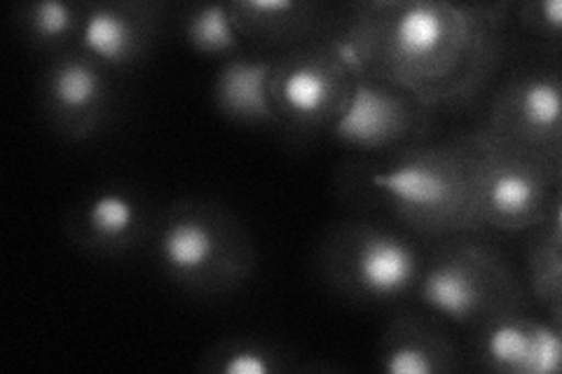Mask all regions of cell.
I'll list each match as a JSON object with an SVG mask.
<instances>
[{"mask_svg": "<svg viewBox=\"0 0 562 374\" xmlns=\"http://www.w3.org/2000/svg\"><path fill=\"white\" fill-rule=\"evenodd\" d=\"M392 16L375 33L359 29L366 66L384 64L392 80L427 94V84L454 76L469 57V43L476 38V20L462 8L446 3L390 5Z\"/></svg>", "mask_w": 562, "mask_h": 374, "instance_id": "obj_1", "label": "cell"}, {"mask_svg": "<svg viewBox=\"0 0 562 374\" xmlns=\"http://www.w3.org/2000/svg\"><path fill=\"white\" fill-rule=\"evenodd\" d=\"M373 188L401 218L425 229H450L479 218L476 162L443 152H417L373 175Z\"/></svg>", "mask_w": 562, "mask_h": 374, "instance_id": "obj_2", "label": "cell"}, {"mask_svg": "<svg viewBox=\"0 0 562 374\" xmlns=\"http://www.w3.org/2000/svg\"><path fill=\"white\" fill-rule=\"evenodd\" d=\"M525 150L506 146L504 155L476 162V200L481 216L499 227H525L547 208V173Z\"/></svg>", "mask_w": 562, "mask_h": 374, "instance_id": "obj_3", "label": "cell"}, {"mask_svg": "<svg viewBox=\"0 0 562 374\" xmlns=\"http://www.w3.org/2000/svg\"><path fill=\"white\" fill-rule=\"evenodd\" d=\"M347 76L333 52L295 55L272 73L274 111L297 124L333 122L349 92Z\"/></svg>", "mask_w": 562, "mask_h": 374, "instance_id": "obj_4", "label": "cell"}, {"mask_svg": "<svg viewBox=\"0 0 562 374\" xmlns=\"http://www.w3.org/2000/svg\"><path fill=\"white\" fill-rule=\"evenodd\" d=\"M495 260L473 251L438 258L419 279V297L425 305L452 324H471L485 316L490 305H497L499 283Z\"/></svg>", "mask_w": 562, "mask_h": 374, "instance_id": "obj_5", "label": "cell"}, {"mask_svg": "<svg viewBox=\"0 0 562 374\" xmlns=\"http://www.w3.org/2000/svg\"><path fill=\"white\" fill-rule=\"evenodd\" d=\"M345 276L359 295L390 302L406 295L419 279V256L408 239L384 227H363L349 241Z\"/></svg>", "mask_w": 562, "mask_h": 374, "instance_id": "obj_6", "label": "cell"}, {"mask_svg": "<svg viewBox=\"0 0 562 374\" xmlns=\"http://www.w3.org/2000/svg\"><path fill=\"white\" fill-rule=\"evenodd\" d=\"M415 113L403 94L359 78L349 87L342 109L333 120V134L359 150H384L413 132Z\"/></svg>", "mask_w": 562, "mask_h": 374, "instance_id": "obj_7", "label": "cell"}, {"mask_svg": "<svg viewBox=\"0 0 562 374\" xmlns=\"http://www.w3.org/2000/svg\"><path fill=\"white\" fill-rule=\"evenodd\" d=\"M223 225L204 211H179L157 237V256L171 279L186 283L216 281L225 267Z\"/></svg>", "mask_w": 562, "mask_h": 374, "instance_id": "obj_8", "label": "cell"}, {"mask_svg": "<svg viewBox=\"0 0 562 374\" xmlns=\"http://www.w3.org/2000/svg\"><path fill=\"white\" fill-rule=\"evenodd\" d=\"M497 111L506 146L518 150H551L558 155L560 136V82L555 76H525L506 89Z\"/></svg>", "mask_w": 562, "mask_h": 374, "instance_id": "obj_9", "label": "cell"}, {"mask_svg": "<svg viewBox=\"0 0 562 374\" xmlns=\"http://www.w3.org/2000/svg\"><path fill=\"white\" fill-rule=\"evenodd\" d=\"M487 367L506 374H555L562 365L560 330L530 318H492L483 335Z\"/></svg>", "mask_w": 562, "mask_h": 374, "instance_id": "obj_10", "label": "cell"}, {"mask_svg": "<svg viewBox=\"0 0 562 374\" xmlns=\"http://www.w3.org/2000/svg\"><path fill=\"white\" fill-rule=\"evenodd\" d=\"M109 97V84L92 57H61L47 73V101L59 120H76V132L90 127Z\"/></svg>", "mask_w": 562, "mask_h": 374, "instance_id": "obj_11", "label": "cell"}, {"mask_svg": "<svg viewBox=\"0 0 562 374\" xmlns=\"http://www.w3.org/2000/svg\"><path fill=\"white\" fill-rule=\"evenodd\" d=\"M272 73L268 61L227 59L218 70L214 99L218 111L237 122H270L277 117L272 103Z\"/></svg>", "mask_w": 562, "mask_h": 374, "instance_id": "obj_12", "label": "cell"}, {"mask_svg": "<svg viewBox=\"0 0 562 374\" xmlns=\"http://www.w3.org/2000/svg\"><path fill=\"white\" fill-rule=\"evenodd\" d=\"M80 41L87 55L99 64L125 66L138 57L144 33L125 8L97 5L82 16Z\"/></svg>", "mask_w": 562, "mask_h": 374, "instance_id": "obj_13", "label": "cell"}, {"mask_svg": "<svg viewBox=\"0 0 562 374\" xmlns=\"http://www.w3.org/2000/svg\"><path fill=\"white\" fill-rule=\"evenodd\" d=\"M80 225L87 243L97 248L125 246L140 229V206L125 190H103L82 208Z\"/></svg>", "mask_w": 562, "mask_h": 374, "instance_id": "obj_14", "label": "cell"}, {"mask_svg": "<svg viewBox=\"0 0 562 374\" xmlns=\"http://www.w3.org/2000/svg\"><path fill=\"white\" fill-rule=\"evenodd\" d=\"M448 349L431 332L408 330L394 335L382 351V370L390 374H431L446 370Z\"/></svg>", "mask_w": 562, "mask_h": 374, "instance_id": "obj_15", "label": "cell"}, {"mask_svg": "<svg viewBox=\"0 0 562 374\" xmlns=\"http://www.w3.org/2000/svg\"><path fill=\"white\" fill-rule=\"evenodd\" d=\"M237 35L231 5H200L186 16V38L200 55L227 57L237 47Z\"/></svg>", "mask_w": 562, "mask_h": 374, "instance_id": "obj_16", "label": "cell"}, {"mask_svg": "<svg viewBox=\"0 0 562 374\" xmlns=\"http://www.w3.org/2000/svg\"><path fill=\"white\" fill-rule=\"evenodd\" d=\"M237 31H249L256 35H286L295 24L305 22V5L293 0H254V3L231 5Z\"/></svg>", "mask_w": 562, "mask_h": 374, "instance_id": "obj_17", "label": "cell"}, {"mask_svg": "<svg viewBox=\"0 0 562 374\" xmlns=\"http://www.w3.org/2000/svg\"><path fill=\"white\" fill-rule=\"evenodd\" d=\"M26 26L38 43L55 45L70 38L82 24L74 5L64 3V0H43V3L29 8Z\"/></svg>", "mask_w": 562, "mask_h": 374, "instance_id": "obj_18", "label": "cell"}, {"mask_svg": "<svg viewBox=\"0 0 562 374\" xmlns=\"http://www.w3.org/2000/svg\"><path fill=\"white\" fill-rule=\"evenodd\" d=\"M277 355L260 344H235L225 351L218 372L225 374H272L277 370Z\"/></svg>", "mask_w": 562, "mask_h": 374, "instance_id": "obj_19", "label": "cell"}]
</instances>
